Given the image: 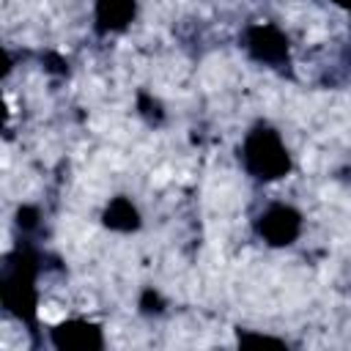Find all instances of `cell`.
<instances>
[{"instance_id":"obj_4","label":"cell","mask_w":351,"mask_h":351,"mask_svg":"<svg viewBox=\"0 0 351 351\" xmlns=\"http://www.w3.org/2000/svg\"><path fill=\"white\" fill-rule=\"evenodd\" d=\"M244 49L250 52L252 60L263 66H271V69L288 66V38L274 25H266V22L250 25L244 30Z\"/></svg>"},{"instance_id":"obj_12","label":"cell","mask_w":351,"mask_h":351,"mask_svg":"<svg viewBox=\"0 0 351 351\" xmlns=\"http://www.w3.org/2000/svg\"><path fill=\"white\" fill-rule=\"evenodd\" d=\"M337 5H343V8H351V0H335Z\"/></svg>"},{"instance_id":"obj_2","label":"cell","mask_w":351,"mask_h":351,"mask_svg":"<svg viewBox=\"0 0 351 351\" xmlns=\"http://www.w3.org/2000/svg\"><path fill=\"white\" fill-rule=\"evenodd\" d=\"M239 156L244 170L258 181H277L291 170V154L285 143L266 123H258L247 132Z\"/></svg>"},{"instance_id":"obj_7","label":"cell","mask_w":351,"mask_h":351,"mask_svg":"<svg viewBox=\"0 0 351 351\" xmlns=\"http://www.w3.org/2000/svg\"><path fill=\"white\" fill-rule=\"evenodd\" d=\"M104 225L110 230H118V233H129V230H137L140 228V214L134 208V203L129 197H112L104 208Z\"/></svg>"},{"instance_id":"obj_3","label":"cell","mask_w":351,"mask_h":351,"mask_svg":"<svg viewBox=\"0 0 351 351\" xmlns=\"http://www.w3.org/2000/svg\"><path fill=\"white\" fill-rule=\"evenodd\" d=\"M255 230L269 247H288L302 233V214L293 206L271 203L258 214Z\"/></svg>"},{"instance_id":"obj_5","label":"cell","mask_w":351,"mask_h":351,"mask_svg":"<svg viewBox=\"0 0 351 351\" xmlns=\"http://www.w3.org/2000/svg\"><path fill=\"white\" fill-rule=\"evenodd\" d=\"M52 346L60 351H99L104 346V337L96 324L63 321L52 329Z\"/></svg>"},{"instance_id":"obj_1","label":"cell","mask_w":351,"mask_h":351,"mask_svg":"<svg viewBox=\"0 0 351 351\" xmlns=\"http://www.w3.org/2000/svg\"><path fill=\"white\" fill-rule=\"evenodd\" d=\"M36 271H38L36 252L27 244L5 255V263L0 269L3 304L25 324H33L36 318Z\"/></svg>"},{"instance_id":"obj_10","label":"cell","mask_w":351,"mask_h":351,"mask_svg":"<svg viewBox=\"0 0 351 351\" xmlns=\"http://www.w3.org/2000/svg\"><path fill=\"white\" fill-rule=\"evenodd\" d=\"M239 343H241V346H277V348L285 346V343L277 340V337H269V335H250V332H239Z\"/></svg>"},{"instance_id":"obj_9","label":"cell","mask_w":351,"mask_h":351,"mask_svg":"<svg viewBox=\"0 0 351 351\" xmlns=\"http://www.w3.org/2000/svg\"><path fill=\"white\" fill-rule=\"evenodd\" d=\"M16 225H19L22 233H30V230L38 225V211L30 208V206H22V208L16 211Z\"/></svg>"},{"instance_id":"obj_8","label":"cell","mask_w":351,"mask_h":351,"mask_svg":"<svg viewBox=\"0 0 351 351\" xmlns=\"http://www.w3.org/2000/svg\"><path fill=\"white\" fill-rule=\"evenodd\" d=\"M137 107H140V112L154 123V121H162V104L156 101V99H151L148 93H140L137 96Z\"/></svg>"},{"instance_id":"obj_11","label":"cell","mask_w":351,"mask_h":351,"mask_svg":"<svg viewBox=\"0 0 351 351\" xmlns=\"http://www.w3.org/2000/svg\"><path fill=\"white\" fill-rule=\"evenodd\" d=\"M140 307H143V313H162V307H165V302H162V296L156 293V291H145L143 293V299H140Z\"/></svg>"},{"instance_id":"obj_6","label":"cell","mask_w":351,"mask_h":351,"mask_svg":"<svg viewBox=\"0 0 351 351\" xmlns=\"http://www.w3.org/2000/svg\"><path fill=\"white\" fill-rule=\"evenodd\" d=\"M137 11V0H96L93 8V27L96 33L107 36V33H121L129 27V22L134 19Z\"/></svg>"}]
</instances>
